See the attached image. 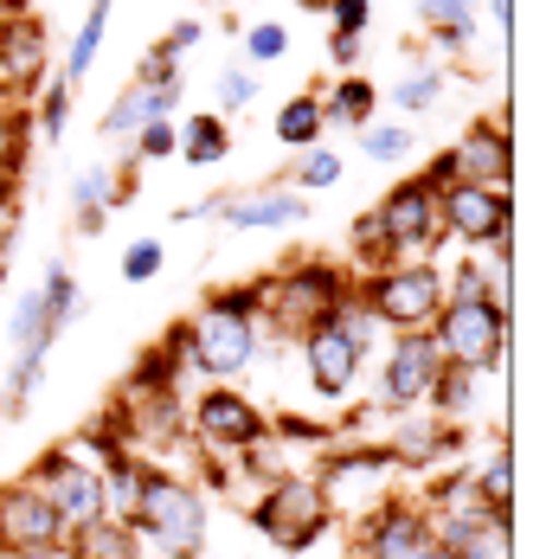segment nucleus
<instances>
[{
  "label": "nucleus",
  "mask_w": 559,
  "mask_h": 559,
  "mask_svg": "<svg viewBox=\"0 0 559 559\" xmlns=\"http://www.w3.org/2000/svg\"><path fill=\"white\" fill-rule=\"evenodd\" d=\"M289 180H296V193H322V187H335V180H341V155L316 142V148H302V155H296V174H289Z\"/></svg>",
  "instance_id": "obj_41"
},
{
  "label": "nucleus",
  "mask_w": 559,
  "mask_h": 559,
  "mask_svg": "<svg viewBox=\"0 0 559 559\" xmlns=\"http://www.w3.org/2000/svg\"><path fill=\"white\" fill-rule=\"evenodd\" d=\"M373 26V0H329V33H367Z\"/></svg>",
  "instance_id": "obj_44"
},
{
  "label": "nucleus",
  "mask_w": 559,
  "mask_h": 559,
  "mask_svg": "<svg viewBox=\"0 0 559 559\" xmlns=\"http://www.w3.org/2000/svg\"><path fill=\"white\" fill-rule=\"evenodd\" d=\"M296 7H302V13H329V0H296Z\"/></svg>",
  "instance_id": "obj_53"
},
{
  "label": "nucleus",
  "mask_w": 559,
  "mask_h": 559,
  "mask_svg": "<svg viewBox=\"0 0 559 559\" xmlns=\"http://www.w3.org/2000/svg\"><path fill=\"white\" fill-rule=\"evenodd\" d=\"M386 450H392L399 469H431L438 456L456 450V431H450L444 418H431V412H399V418H392Z\"/></svg>",
  "instance_id": "obj_21"
},
{
  "label": "nucleus",
  "mask_w": 559,
  "mask_h": 559,
  "mask_svg": "<svg viewBox=\"0 0 559 559\" xmlns=\"http://www.w3.org/2000/svg\"><path fill=\"white\" fill-rule=\"evenodd\" d=\"M180 97H187V84H129V91H116V104L104 110V135H122V142H135L148 122H174L180 110Z\"/></svg>",
  "instance_id": "obj_19"
},
{
  "label": "nucleus",
  "mask_w": 559,
  "mask_h": 559,
  "mask_svg": "<svg viewBox=\"0 0 559 559\" xmlns=\"http://www.w3.org/2000/svg\"><path fill=\"white\" fill-rule=\"evenodd\" d=\"M0 559H13V554H7V547H0Z\"/></svg>",
  "instance_id": "obj_56"
},
{
  "label": "nucleus",
  "mask_w": 559,
  "mask_h": 559,
  "mask_svg": "<svg viewBox=\"0 0 559 559\" xmlns=\"http://www.w3.org/2000/svg\"><path fill=\"white\" fill-rule=\"evenodd\" d=\"M258 341H264V329L251 316L225 309L219 296H206L187 316V360H193V373H206V386H231L238 373H251Z\"/></svg>",
  "instance_id": "obj_6"
},
{
  "label": "nucleus",
  "mask_w": 559,
  "mask_h": 559,
  "mask_svg": "<svg viewBox=\"0 0 559 559\" xmlns=\"http://www.w3.org/2000/svg\"><path fill=\"white\" fill-rule=\"evenodd\" d=\"M476 380H483V373H463V367H444V373H438V380H431V399H425V412H431V418H469V412H476Z\"/></svg>",
  "instance_id": "obj_35"
},
{
  "label": "nucleus",
  "mask_w": 559,
  "mask_h": 559,
  "mask_svg": "<svg viewBox=\"0 0 559 559\" xmlns=\"http://www.w3.org/2000/svg\"><path fill=\"white\" fill-rule=\"evenodd\" d=\"M360 52H367V33H329V58H335L341 71H354Z\"/></svg>",
  "instance_id": "obj_48"
},
{
  "label": "nucleus",
  "mask_w": 559,
  "mask_h": 559,
  "mask_svg": "<svg viewBox=\"0 0 559 559\" xmlns=\"http://www.w3.org/2000/svg\"><path fill=\"white\" fill-rule=\"evenodd\" d=\"M135 162H168L174 155V122H148L142 135H135V148H129Z\"/></svg>",
  "instance_id": "obj_45"
},
{
  "label": "nucleus",
  "mask_w": 559,
  "mask_h": 559,
  "mask_svg": "<svg viewBox=\"0 0 559 559\" xmlns=\"http://www.w3.org/2000/svg\"><path fill=\"white\" fill-rule=\"evenodd\" d=\"M412 7H418V20L431 26V46H438V52H463V46L476 39L483 0H412Z\"/></svg>",
  "instance_id": "obj_28"
},
{
  "label": "nucleus",
  "mask_w": 559,
  "mask_h": 559,
  "mask_svg": "<svg viewBox=\"0 0 559 559\" xmlns=\"http://www.w3.org/2000/svg\"><path fill=\"white\" fill-rule=\"evenodd\" d=\"M322 135H329V110H322V97H316V91H296V97H283V104H277V142H283V148H296V155H302V148H316Z\"/></svg>",
  "instance_id": "obj_31"
},
{
  "label": "nucleus",
  "mask_w": 559,
  "mask_h": 559,
  "mask_svg": "<svg viewBox=\"0 0 559 559\" xmlns=\"http://www.w3.org/2000/svg\"><path fill=\"white\" fill-rule=\"evenodd\" d=\"M289 58V26L283 20H258V26H245V64L258 71V64H283Z\"/></svg>",
  "instance_id": "obj_39"
},
{
  "label": "nucleus",
  "mask_w": 559,
  "mask_h": 559,
  "mask_svg": "<svg viewBox=\"0 0 559 559\" xmlns=\"http://www.w3.org/2000/svg\"><path fill=\"white\" fill-rule=\"evenodd\" d=\"M39 373H46V354H13L7 399H0V412H7V418H20V412L33 405V392H39Z\"/></svg>",
  "instance_id": "obj_38"
},
{
  "label": "nucleus",
  "mask_w": 559,
  "mask_h": 559,
  "mask_svg": "<svg viewBox=\"0 0 559 559\" xmlns=\"http://www.w3.org/2000/svg\"><path fill=\"white\" fill-rule=\"evenodd\" d=\"M431 547L444 559H508L514 554V514H431Z\"/></svg>",
  "instance_id": "obj_13"
},
{
  "label": "nucleus",
  "mask_w": 559,
  "mask_h": 559,
  "mask_svg": "<svg viewBox=\"0 0 559 559\" xmlns=\"http://www.w3.org/2000/svg\"><path fill=\"white\" fill-rule=\"evenodd\" d=\"M0 289H7V258H0Z\"/></svg>",
  "instance_id": "obj_55"
},
{
  "label": "nucleus",
  "mask_w": 559,
  "mask_h": 559,
  "mask_svg": "<svg viewBox=\"0 0 559 559\" xmlns=\"http://www.w3.org/2000/svg\"><path fill=\"white\" fill-rule=\"evenodd\" d=\"M26 155H33V110L0 97V200H20Z\"/></svg>",
  "instance_id": "obj_24"
},
{
  "label": "nucleus",
  "mask_w": 559,
  "mask_h": 559,
  "mask_svg": "<svg viewBox=\"0 0 559 559\" xmlns=\"http://www.w3.org/2000/svg\"><path fill=\"white\" fill-rule=\"evenodd\" d=\"M489 20H496V33H508V20H514V0H489Z\"/></svg>",
  "instance_id": "obj_50"
},
{
  "label": "nucleus",
  "mask_w": 559,
  "mask_h": 559,
  "mask_svg": "<svg viewBox=\"0 0 559 559\" xmlns=\"http://www.w3.org/2000/svg\"><path fill=\"white\" fill-rule=\"evenodd\" d=\"M392 476H399V463H392L386 444H322V463H316V489H322L335 521L386 502Z\"/></svg>",
  "instance_id": "obj_7"
},
{
  "label": "nucleus",
  "mask_w": 559,
  "mask_h": 559,
  "mask_svg": "<svg viewBox=\"0 0 559 559\" xmlns=\"http://www.w3.org/2000/svg\"><path fill=\"white\" fill-rule=\"evenodd\" d=\"M219 219L231 231H283V225L309 219V200L296 187H258V193H225Z\"/></svg>",
  "instance_id": "obj_18"
},
{
  "label": "nucleus",
  "mask_w": 559,
  "mask_h": 559,
  "mask_svg": "<svg viewBox=\"0 0 559 559\" xmlns=\"http://www.w3.org/2000/svg\"><path fill=\"white\" fill-rule=\"evenodd\" d=\"M469 489H476V502L496 508V514H508V508H514V450H508L502 438H496V444L469 463Z\"/></svg>",
  "instance_id": "obj_29"
},
{
  "label": "nucleus",
  "mask_w": 559,
  "mask_h": 559,
  "mask_svg": "<svg viewBox=\"0 0 559 559\" xmlns=\"http://www.w3.org/2000/svg\"><path fill=\"white\" fill-rule=\"evenodd\" d=\"M373 213H380V225H386V238H392V251H399V258H431V251L444 245L438 187H431L425 174H405V180L392 187Z\"/></svg>",
  "instance_id": "obj_11"
},
{
  "label": "nucleus",
  "mask_w": 559,
  "mask_h": 559,
  "mask_svg": "<svg viewBox=\"0 0 559 559\" xmlns=\"http://www.w3.org/2000/svg\"><path fill=\"white\" fill-rule=\"evenodd\" d=\"M431 341H438L444 367L496 373L508 354V302H496V296H444L438 316H431Z\"/></svg>",
  "instance_id": "obj_4"
},
{
  "label": "nucleus",
  "mask_w": 559,
  "mask_h": 559,
  "mask_svg": "<svg viewBox=\"0 0 559 559\" xmlns=\"http://www.w3.org/2000/svg\"><path fill=\"white\" fill-rule=\"evenodd\" d=\"M64 559H148V547L129 521H91V527L64 534Z\"/></svg>",
  "instance_id": "obj_25"
},
{
  "label": "nucleus",
  "mask_w": 559,
  "mask_h": 559,
  "mask_svg": "<svg viewBox=\"0 0 559 559\" xmlns=\"http://www.w3.org/2000/svg\"><path fill=\"white\" fill-rule=\"evenodd\" d=\"M148 456L142 450H116L97 463V489H104V521H129L135 502H142V483H148Z\"/></svg>",
  "instance_id": "obj_23"
},
{
  "label": "nucleus",
  "mask_w": 559,
  "mask_h": 559,
  "mask_svg": "<svg viewBox=\"0 0 559 559\" xmlns=\"http://www.w3.org/2000/svg\"><path fill=\"white\" fill-rule=\"evenodd\" d=\"M110 13L116 0H91L84 7V20H78V33H71V52H64V71H58V84H84L91 78V64H97V52H104V33H110Z\"/></svg>",
  "instance_id": "obj_27"
},
{
  "label": "nucleus",
  "mask_w": 559,
  "mask_h": 559,
  "mask_svg": "<svg viewBox=\"0 0 559 559\" xmlns=\"http://www.w3.org/2000/svg\"><path fill=\"white\" fill-rule=\"evenodd\" d=\"M0 547L7 554H33V547H64V527H58L52 502L39 483H7L0 489Z\"/></svg>",
  "instance_id": "obj_14"
},
{
  "label": "nucleus",
  "mask_w": 559,
  "mask_h": 559,
  "mask_svg": "<svg viewBox=\"0 0 559 559\" xmlns=\"http://www.w3.org/2000/svg\"><path fill=\"white\" fill-rule=\"evenodd\" d=\"M64 116H71V84H46V91H39V135H46V142H58V135H64Z\"/></svg>",
  "instance_id": "obj_43"
},
{
  "label": "nucleus",
  "mask_w": 559,
  "mask_h": 559,
  "mask_svg": "<svg viewBox=\"0 0 559 559\" xmlns=\"http://www.w3.org/2000/svg\"><path fill=\"white\" fill-rule=\"evenodd\" d=\"M360 148H367V162H373V168H399L418 142H412V129H405V122H367V129H360Z\"/></svg>",
  "instance_id": "obj_37"
},
{
  "label": "nucleus",
  "mask_w": 559,
  "mask_h": 559,
  "mask_svg": "<svg viewBox=\"0 0 559 559\" xmlns=\"http://www.w3.org/2000/svg\"><path fill=\"white\" fill-rule=\"evenodd\" d=\"M187 373H193V360H187V322H174L155 347H142L135 373L122 380V399H162V392H180Z\"/></svg>",
  "instance_id": "obj_20"
},
{
  "label": "nucleus",
  "mask_w": 559,
  "mask_h": 559,
  "mask_svg": "<svg viewBox=\"0 0 559 559\" xmlns=\"http://www.w3.org/2000/svg\"><path fill=\"white\" fill-rule=\"evenodd\" d=\"M444 373V354H438V341L431 329L425 335H392L386 360H380V412H425V399H431V380Z\"/></svg>",
  "instance_id": "obj_12"
},
{
  "label": "nucleus",
  "mask_w": 559,
  "mask_h": 559,
  "mask_svg": "<svg viewBox=\"0 0 559 559\" xmlns=\"http://www.w3.org/2000/svg\"><path fill=\"white\" fill-rule=\"evenodd\" d=\"M162 264H168L162 238H135V245L122 251V283H155L162 277Z\"/></svg>",
  "instance_id": "obj_42"
},
{
  "label": "nucleus",
  "mask_w": 559,
  "mask_h": 559,
  "mask_svg": "<svg viewBox=\"0 0 559 559\" xmlns=\"http://www.w3.org/2000/svg\"><path fill=\"white\" fill-rule=\"evenodd\" d=\"M354 296V271L335 258H296L277 277H264V322L271 335H309L316 322H329L341 302Z\"/></svg>",
  "instance_id": "obj_2"
},
{
  "label": "nucleus",
  "mask_w": 559,
  "mask_h": 559,
  "mask_svg": "<svg viewBox=\"0 0 559 559\" xmlns=\"http://www.w3.org/2000/svg\"><path fill=\"white\" fill-rule=\"evenodd\" d=\"M322 110H329V129H367V122H380V84L373 78H360V71H347L335 91L322 97Z\"/></svg>",
  "instance_id": "obj_30"
},
{
  "label": "nucleus",
  "mask_w": 559,
  "mask_h": 559,
  "mask_svg": "<svg viewBox=\"0 0 559 559\" xmlns=\"http://www.w3.org/2000/svg\"><path fill=\"white\" fill-rule=\"evenodd\" d=\"M347 264H354V277L399 264V251H392V238H386V225H380V213H373V206H367V213L354 219V231H347Z\"/></svg>",
  "instance_id": "obj_34"
},
{
  "label": "nucleus",
  "mask_w": 559,
  "mask_h": 559,
  "mask_svg": "<svg viewBox=\"0 0 559 559\" xmlns=\"http://www.w3.org/2000/svg\"><path fill=\"white\" fill-rule=\"evenodd\" d=\"M20 13H26V0H0V26H7V20H20Z\"/></svg>",
  "instance_id": "obj_51"
},
{
  "label": "nucleus",
  "mask_w": 559,
  "mask_h": 559,
  "mask_svg": "<svg viewBox=\"0 0 559 559\" xmlns=\"http://www.w3.org/2000/svg\"><path fill=\"white\" fill-rule=\"evenodd\" d=\"M296 347H302V373H309V386L322 392V399H347L354 380H360V367H367V347H354L335 322H316L309 335H296Z\"/></svg>",
  "instance_id": "obj_15"
},
{
  "label": "nucleus",
  "mask_w": 559,
  "mask_h": 559,
  "mask_svg": "<svg viewBox=\"0 0 559 559\" xmlns=\"http://www.w3.org/2000/svg\"><path fill=\"white\" fill-rule=\"evenodd\" d=\"M174 148H180L187 168H219L225 155H231V129H225L219 110H200L174 129Z\"/></svg>",
  "instance_id": "obj_26"
},
{
  "label": "nucleus",
  "mask_w": 559,
  "mask_h": 559,
  "mask_svg": "<svg viewBox=\"0 0 559 559\" xmlns=\"http://www.w3.org/2000/svg\"><path fill=\"white\" fill-rule=\"evenodd\" d=\"M7 335H13V354H52L58 329H52V316H46V296H39V289H20Z\"/></svg>",
  "instance_id": "obj_32"
},
{
  "label": "nucleus",
  "mask_w": 559,
  "mask_h": 559,
  "mask_svg": "<svg viewBox=\"0 0 559 559\" xmlns=\"http://www.w3.org/2000/svg\"><path fill=\"white\" fill-rule=\"evenodd\" d=\"M13 231H20V206H13V200H0V258H7Z\"/></svg>",
  "instance_id": "obj_49"
},
{
  "label": "nucleus",
  "mask_w": 559,
  "mask_h": 559,
  "mask_svg": "<svg viewBox=\"0 0 559 559\" xmlns=\"http://www.w3.org/2000/svg\"><path fill=\"white\" fill-rule=\"evenodd\" d=\"M438 219H444V238L469 245V251H508L514 245V193L450 180L438 193Z\"/></svg>",
  "instance_id": "obj_9"
},
{
  "label": "nucleus",
  "mask_w": 559,
  "mask_h": 559,
  "mask_svg": "<svg viewBox=\"0 0 559 559\" xmlns=\"http://www.w3.org/2000/svg\"><path fill=\"white\" fill-rule=\"evenodd\" d=\"M354 296L367 302V316L392 335H425L438 302H444V264L438 258H399L386 271L354 277Z\"/></svg>",
  "instance_id": "obj_3"
},
{
  "label": "nucleus",
  "mask_w": 559,
  "mask_h": 559,
  "mask_svg": "<svg viewBox=\"0 0 559 559\" xmlns=\"http://www.w3.org/2000/svg\"><path fill=\"white\" fill-rule=\"evenodd\" d=\"M438 97H444V71H438V64H405L380 104H392L399 116H425Z\"/></svg>",
  "instance_id": "obj_33"
},
{
  "label": "nucleus",
  "mask_w": 559,
  "mask_h": 559,
  "mask_svg": "<svg viewBox=\"0 0 559 559\" xmlns=\"http://www.w3.org/2000/svg\"><path fill=\"white\" fill-rule=\"evenodd\" d=\"M213 97H219V116H238L251 97H258V71H251L245 58H231L219 78H213Z\"/></svg>",
  "instance_id": "obj_40"
},
{
  "label": "nucleus",
  "mask_w": 559,
  "mask_h": 559,
  "mask_svg": "<svg viewBox=\"0 0 559 559\" xmlns=\"http://www.w3.org/2000/svg\"><path fill=\"white\" fill-rule=\"evenodd\" d=\"M418 547H431V514L418 496H386L354 514V559H412Z\"/></svg>",
  "instance_id": "obj_10"
},
{
  "label": "nucleus",
  "mask_w": 559,
  "mask_h": 559,
  "mask_svg": "<svg viewBox=\"0 0 559 559\" xmlns=\"http://www.w3.org/2000/svg\"><path fill=\"white\" fill-rule=\"evenodd\" d=\"M122 193H129V174H116V168H84L78 180H71V231H78V238H97L116 206H129Z\"/></svg>",
  "instance_id": "obj_22"
},
{
  "label": "nucleus",
  "mask_w": 559,
  "mask_h": 559,
  "mask_svg": "<svg viewBox=\"0 0 559 559\" xmlns=\"http://www.w3.org/2000/svg\"><path fill=\"white\" fill-rule=\"evenodd\" d=\"M46 64H52V39H46V26H39L33 13H20V20L0 26V97L26 104V97L39 91Z\"/></svg>",
  "instance_id": "obj_16"
},
{
  "label": "nucleus",
  "mask_w": 559,
  "mask_h": 559,
  "mask_svg": "<svg viewBox=\"0 0 559 559\" xmlns=\"http://www.w3.org/2000/svg\"><path fill=\"white\" fill-rule=\"evenodd\" d=\"M412 559H444V554H438V547H418V554H412Z\"/></svg>",
  "instance_id": "obj_54"
},
{
  "label": "nucleus",
  "mask_w": 559,
  "mask_h": 559,
  "mask_svg": "<svg viewBox=\"0 0 559 559\" xmlns=\"http://www.w3.org/2000/svg\"><path fill=\"white\" fill-rule=\"evenodd\" d=\"M450 162H456V180H469V187H502L514 180V142H508V122L502 116H476L469 129H463V142L450 148Z\"/></svg>",
  "instance_id": "obj_17"
},
{
  "label": "nucleus",
  "mask_w": 559,
  "mask_h": 559,
  "mask_svg": "<svg viewBox=\"0 0 559 559\" xmlns=\"http://www.w3.org/2000/svg\"><path fill=\"white\" fill-rule=\"evenodd\" d=\"M135 84H180V58H168L162 46L135 64Z\"/></svg>",
  "instance_id": "obj_47"
},
{
  "label": "nucleus",
  "mask_w": 559,
  "mask_h": 559,
  "mask_svg": "<svg viewBox=\"0 0 559 559\" xmlns=\"http://www.w3.org/2000/svg\"><path fill=\"white\" fill-rule=\"evenodd\" d=\"M39 296H46V316H52V329L64 335L71 322H78V309H84V289H78V277H71V264H46V277H39Z\"/></svg>",
  "instance_id": "obj_36"
},
{
  "label": "nucleus",
  "mask_w": 559,
  "mask_h": 559,
  "mask_svg": "<svg viewBox=\"0 0 559 559\" xmlns=\"http://www.w3.org/2000/svg\"><path fill=\"white\" fill-rule=\"evenodd\" d=\"M251 527L277 547V554H309V547H322V534L335 527V514L322 502V489H316V476H271L258 496H251Z\"/></svg>",
  "instance_id": "obj_5"
},
{
  "label": "nucleus",
  "mask_w": 559,
  "mask_h": 559,
  "mask_svg": "<svg viewBox=\"0 0 559 559\" xmlns=\"http://www.w3.org/2000/svg\"><path fill=\"white\" fill-rule=\"evenodd\" d=\"M187 431L206 456H245V450L271 444V418L251 392L238 386H206L193 405H187Z\"/></svg>",
  "instance_id": "obj_8"
},
{
  "label": "nucleus",
  "mask_w": 559,
  "mask_h": 559,
  "mask_svg": "<svg viewBox=\"0 0 559 559\" xmlns=\"http://www.w3.org/2000/svg\"><path fill=\"white\" fill-rule=\"evenodd\" d=\"M129 527L142 534V547L162 559H200L206 554V527H213V508H206V489L174 476V469H148L142 483V502L129 514Z\"/></svg>",
  "instance_id": "obj_1"
},
{
  "label": "nucleus",
  "mask_w": 559,
  "mask_h": 559,
  "mask_svg": "<svg viewBox=\"0 0 559 559\" xmlns=\"http://www.w3.org/2000/svg\"><path fill=\"white\" fill-rule=\"evenodd\" d=\"M13 559H64V547H33V554H13Z\"/></svg>",
  "instance_id": "obj_52"
},
{
  "label": "nucleus",
  "mask_w": 559,
  "mask_h": 559,
  "mask_svg": "<svg viewBox=\"0 0 559 559\" xmlns=\"http://www.w3.org/2000/svg\"><path fill=\"white\" fill-rule=\"evenodd\" d=\"M200 39H206V20H174V26L162 33V39H155V46H162L168 58H187L193 46H200Z\"/></svg>",
  "instance_id": "obj_46"
}]
</instances>
